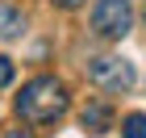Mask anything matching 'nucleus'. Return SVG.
<instances>
[{"label": "nucleus", "instance_id": "nucleus-1", "mask_svg": "<svg viewBox=\"0 0 146 138\" xmlns=\"http://www.w3.org/2000/svg\"><path fill=\"white\" fill-rule=\"evenodd\" d=\"M17 113H21V121H29V126H50V121H58V117L67 113V88H63L54 75H38V80H29L21 88Z\"/></svg>", "mask_w": 146, "mask_h": 138}, {"label": "nucleus", "instance_id": "nucleus-2", "mask_svg": "<svg viewBox=\"0 0 146 138\" xmlns=\"http://www.w3.org/2000/svg\"><path fill=\"white\" fill-rule=\"evenodd\" d=\"M88 80L104 92H129L134 88V63L129 59H117V55H100V59H88Z\"/></svg>", "mask_w": 146, "mask_h": 138}, {"label": "nucleus", "instance_id": "nucleus-3", "mask_svg": "<svg viewBox=\"0 0 146 138\" xmlns=\"http://www.w3.org/2000/svg\"><path fill=\"white\" fill-rule=\"evenodd\" d=\"M129 21H134L129 0H96V9H92V29L100 38H125Z\"/></svg>", "mask_w": 146, "mask_h": 138}, {"label": "nucleus", "instance_id": "nucleus-4", "mask_svg": "<svg viewBox=\"0 0 146 138\" xmlns=\"http://www.w3.org/2000/svg\"><path fill=\"white\" fill-rule=\"evenodd\" d=\"M79 126H84V134H104V130L113 126V109L104 101H92L84 113H79Z\"/></svg>", "mask_w": 146, "mask_h": 138}, {"label": "nucleus", "instance_id": "nucleus-5", "mask_svg": "<svg viewBox=\"0 0 146 138\" xmlns=\"http://www.w3.org/2000/svg\"><path fill=\"white\" fill-rule=\"evenodd\" d=\"M21 34H25V17L17 9H9V4H0V38L13 42V38H21Z\"/></svg>", "mask_w": 146, "mask_h": 138}, {"label": "nucleus", "instance_id": "nucleus-6", "mask_svg": "<svg viewBox=\"0 0 146 138\" xmlns=\"http://www.w3.org/2000/svg\"><path fill=\"white\" fill-rule=\"evenodd\" d=\"M121 138H146V113H129L121 121Z\"/></svg>", "mask_w": 146, "mask_h": 138}, {"label": "nucleus", "instance_id": "nucleus-7", "mask_svg": "<svg viewBox=\"0 0 146 138\" xmlns=\"http://www.w3.org/2000/svg\"><path fill=\"white\" fill-rule=\"evenodd\" d=\"M9 84H13V63L0 55V88H9Z\"/></svg>", "mask_w": 146, "mask_h": 138}, {"label": "nucleus", "instance_id": "nucleus-8", "mask_svg": "<svg viewBox=\"0 0 146 138\" xmlns=\"http://www.w3.org/2000/svg\"><path fill=\"white\" fill-rule=\"evenodd\" d=\"M58 9H79V4H88V0H54Z\"/></svg>", "mask_w": 146, "mask_h": 138}, {"label": "nucleus", "instance_id": "nucleus-9", "mask_svg": "<svg viewBox=\"0 0 146 138\" xmlns=\"http://www.w3.org/2000/svg\"><path fill=\"white\" fill-rule=\"evenodd\" d=\"M4 138H34V134H29V130H9Z\"/></svg>", "mask_w": 146, "mask_h": 138}, {"label": "nucleus", "instance_id": "nucleus-10", "mask_svg": "<svg viewBox=\"0 0 146 138\" xmlns=\"http://www.w3.org/2000/svg\"><path fill=\"white\" fill-rule=\"evenodd\" d=\"M142 21H146V9H142Z\"/></svg>", "mask_w": 146, "mask_h": 138}]
</instances>
